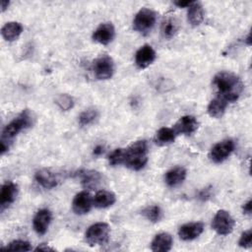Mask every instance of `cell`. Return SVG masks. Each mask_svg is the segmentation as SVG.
Instances as JSON below:
<instances>
[{"label":"cell","mask_w":252,"mask_h":252,"mask_svg":"<svg viewBox=\"0 0 252 252\" xmlns=\"http://www.w3.org/2000/svg\"><path fill=\"white\" fill-rule=\"evenodd\" d=\"M213 84L217 89L218 96L223 98L228 103L236 101L243 90V85L238 76L231 72H219L213 79Z\"/></svg>","instance_id":"1"},{"label":"cell","mask_w":252,"mask_h":252,"mask_svg":"<svg viewBox=\"0 0 252 252\" xmlns=\"http://www.w3.org/2000/svg\"><path fill=\"white\" fill-rule=\"evenodd\" d=\"M234 142L231 139H225L217 143L210 152V158L215 163H220L225 160L234 151Z\"/></svg>","instance_id":"8"},{"label":"cell","mask_w":252,"mask_h":252,"mask_svg":"<svg viewBox=\"0 0 252 252\" xmlns=\"http://www.w3.org/2000/svg\"><path fill=\"white\" fill-rule=\"evenodd\" d=\"M34 250H35V251H54L53 248L49 247V246H48L47 244H45V243H41V244L38 245Z\"/></svg>","instance_id":"35"},{"label":"cell","mask_w":252,"mask_h":252,"mask_svg":"<svg viewBox=\"0 0 252 252\" xmlns=\"http://www.w3.org/2000/svg\"><path fill=\"white\" fill-rule=\"evenodd\" d=\"M93 200H94V207H96L98 209H104V208L112 206L116 201V197H115L114 193H112L110 191L99 190L95 193Z\"/></svg>","instance_id":"21"},{"label":"cell","mask_w":252,"mask_h":252,"mask_svg":"<svg viewBox=\"0 0 252 252\" xmlns=\"http://www.w3.org/2000/svg\"><path fill=\"white\" fill-rule=\"evenodd\" d=\"M199 123L197 119L193 115H184L180 117V119L176 122L174 125V132L176 135L178 134H183L186 136L192 135L197 129H198Z\"/></svg>","instance_id":"14"},{"label":"cell","mask_w":252,"mask_h":252,"mask_svg":"<svg viewBox=\"0 0 252 252\" xmlns=\"http://www.w3.org/2000/svg\"><path fill=\"white\" fill-rule=\"evenodd\" d=\"M103 153V147L98 145L94 149V156H100Z\"/></svg>","instance_id":"36"},{"label":"cell","mask_w":252,"mask_h":252,"mask_svg":"<svg viewBox=\"0 0 252 252\" xmlns=\"http://www.w3.org/2000/svg\"><path fill=\"white\" fill-rule=\"evenodd\" d=\"M187 20L193 27L199 26L204 20V10L199 2L194 1L191 6L188 7Z\"/></svg>","instance_id":"23"},{"label":"cell","mask_w":252,"mask_h":252,"mask_svg":"<svg viewBox=\"0 0 252 252\" xmlns=\"http://www.w3.org/2000/svg\"><path fill=\"white\" fill-rule=\"evenodd\" d=\"M124 163L128 168L138 171L148 162V144L145 140L136 141L124 149Z\"/></svg>","instance_id":"3"},{"label":"cell","mask_w":252,"mask_h":252,"mask_svg":"<svg viewBox=\"0 0 252 252\" xmlns=\"http://www.w3.org/2000/svg\"><path fill=\"white\" fill-rule=\"evenodd\" d=\"M18 195V185L12 181H8L1 187L0 192V210L3 212L11 204L14 203Z\"/></svg>","instance_id":"13"},{"label":"cell","mask_w":252,"mask_h":252,"mask_svg":"<svg viewBox=\"0 0 252 252\" xmlns=\"http://www.w3.org/2000/svg\"><path fill=\"white\" fill-rule=\"evenodd\" d=\"M115 36V29L111 23L100 24L93 33V39L100 44L110 43Z\"/></svg>","instance_id":"11"},{"label":"cell","mask_w":252,"mask_h":252,"mask_svg":"<svg viewBox=\"0 0 252 252\" xmlns=\"http://www.w3.org/2000/svg\"><path fill=\"white\" fill-rule=\"evenodd\" d=\"M93 205L94 200L91 194L87 191H81L74 197L72 209L77 215H86L91 211Z\"/></svg>","instance_id":"9"},{"label":"cell","mask_w":252,"mask_h":252,"mask_svg":"<svg viewBox=\"0 0 252 252\" xmlns=\"http://www.w3.org/2000/svg\"><path fill=\"white\" fill-rule=\"evenodd\" d=\"M9 5H10V2H9V1H7V0H2L1 3H0L1 12H4L5 10H7L8 7H9Z\"/></svg>","instance_id":"37"},{"label":"cell","mask_w":252,"mask_h":252,"mask_svg":"<svg viewBox=\"0 0 252 252\" xmlns=\"http://www.w3.org/2000/svg\"><path fill=\"white\" fill-rule=\"evenodd\" d=\"M251 241H252V230L248 229L241 233L238 245L242 248H250L251 247Z\"/></svg>","instance_id":"31"},{"label":"cell","mask_w":252,"mask_h":252,"mask_svg":"<svg viewBox=\"0 0 252 252\" xmlns=\"http://www.w3.org/2000/svg\"><path fill=\"white\" fill-rule=\"evenodd\" d=\"M77 175L81 180V184L86 189H92L97 186V184L101 180V175L98 171L91 170V169H83L80 170Z\"/></svg>","instance_id":"16"},{"label":"cell","mask_w":252,"mask_h":252,"mask_svg":"<svg viewBox=\"0 0 252 252\" xmlns=\"http://www.w3.org/2000/svg\"><path fill=\"white\" fill-rule=\"evenodd\" d=\"M110 227L106 222H96L92 224L85 233V239L91 246L103 245L109 239Z\"/></svg>","instance_id":"4"},{"label":"cell","mask_w":252,"mask_h":252,"mask_svg":"<svg viewBox=\"0 0 252 252\" xmlns=\"http://www.w3.org/2000/svg\"><path fill=\"white\" fill-rule=\"evenodd\" d=\"M55 103L58 105V107L61 110L68 111L74 106V99L71 95H69L67 94H62L56 97Z\"/></svg>","instance_id":"28"},{"label":"cell","mask_w":252,"mask_h":252,"mask_svg":"<svg viewBox=\"0 0 252 252\" xmlns=\"http://www.w3.org/2000/svg\"><path fill=\"white\" fill-rule=\"evenodd\" d=\"M204 230V224L200 221L188 222L181 225L178 229V236L184 241H190L199 237Z\"/></svg>","instance_id":"15"},{"label":"cell","mask_w":252,"mask_h":252,"mask_svg":"<svg viewBox=\"0 0 252 252\" xmlns=\"http://www.w3.org/2000/svg\"><path fill=\"white\" fill-rule=\"evenodd\" d=\"M193 2H194V1H175V2H174V5L177 6V7H179V8H185V7L188 8L189 6L192 5Z\"/></svg>","instance_id":"34"},{"label":"cell","mask_w":252,"mask_h":252,"mask_svg":"<svg viewBox=\"0 0 252 252\" xmlns=\"http://www.w3.org/2000/svg\"><path fill=\"white\" fill-rule=\"evenodd\" d=\"M211 196H212V188L207 187V188L202 189V190L199 192L198 198H199L201 201H207L208 199L211 198Z\"/></svg>","instance_id":"32"},{"label":"cell","mask_w":252,"mask_h":252,"mask_svg":"<svg viewBox=\"0 0 252 252\" xmlns=\"http://www.w3.org/2000/svg\"><path fill=\"white\" fill-rule=\"evenodd\" d=\"M176 133L172 128L162 127L158 129L155 136V142L158 146H166L174 142Z\"/></svg>","instance_id":"24"},{"label":"cell","mask_w":252,"mask_h":252,"mask_svg":"<svg viewBox=\"0 0 252 252\" xmlns=\"http://www.w3.org/2000/svg\"><path fill=\"white\" fill-rule=\"evenodd\" d=\"M92 68L97 80H107L114 73V62L110 56L102 54L94 60Z\"/></svg>","instance_id":"7"},{"label":"cell","mask_w":252,"mask_h":252,"mask_svg":"<svg viewBox=\"0 0 252 252\" xmlns=\"http://www.w3.org/2000/svg\"><path fill=\"white\" fill-rule=\"evenodd\" d=\"M235 221L231 215L225 210H220L212 220L213 229L220 235H227L232 232Z\"/></svg>","instance_id":"6"},{"label":"cell","mask_w":252,"mask_h":252,"mask_svg":"<svg viewBox=\"0 0 252 252\" xmlns=\"http://www.w3.org/2000/svg\"><path fill=\"white\" fill-rule=\"evenodd\" d=\"M156 57L157 54L154 48L149 44H145L137 50L135 54V63L138 68L145 69L153 64V62L156 60Z\"/></svg>","instance_id":"12"},{"label":"cell","mask_w":252,"mask_h":252,"mask_svg":"<svg viewBox=\"0 0 252 252\" xmlns=\"http://www.w3.org/2000/svg\"><path fill=\"white\" fill-rule=\"evenodd\" d=\"M228 102L226 100L220 96H217L210 101L207 108L208 114L213 118H220L224 114Z\"/></svg>","instance_id":"22"},{"label":"cell","mask_w":252,"mask_h":252,"mask_svg":"<svg viewBox=\"0 0 252 252\" xmlns=\"http://www.w3.org/2000/svg\"><path fill=\"white\" fill-rule=\"evenodd\" d=\"M3 249L9 250V251H31L32 250V246H31L30 242H28L26 240L18 239V240L11 241Z\"/></svg>","instance_id":"29"},{"label":"cell","mask_w":252,"mask_h":252,"mask_svg":"<svg viewBox=\"0 0 252 252\" xmlns=\"http://www.w3.org/2000/svg\"><path fill=\"white\" fill-rule=\"evenodd\" d=\"M34 179L41 187L45 189H52L58 184V179L56 175L49 169L45 168L37 170L34 174Z\"/></svg>","instance_id":"18"},{"label":"cell","mask_w":252,"mask_h":252,"mask_svg":"<svg viewBox=\"0 0 252 252\" xmlns=\"http://www.w3.org/2000/svg\"><path fill=\"white\" fill-rule=\"evenodd\" d=\"M23 32V26L18 22H8L1 29V34L6 41L16 40Z\"/></svg>","instance_id":"20"},{"label":"cell","mask_w":252,"mask_h":252,"mask_svg":"<svg viewBox=\"0 0 252 252\" xmlns=\"http://www.w3.org/2000/svg\"><path fill=\"white\" fill-rule=\"evenodd\" d=\"M171 247L172 236L167 232H160L157 234L151 243V249L155 252H167Z\"/></svg>","instance_id":"19"},{"label":"cell","mask_w":252,"mask_h":252,"mask_svg":"<svg viewBox=\"0 0 252 252\" xmlns=\"http://www.w3.org/2000/svg\"><path fill=\"white\" fill-rule=\"evenodd\" d=\"M246 42H247V44L248 45H250L251 44V40H250V33L247 35V37H246Z\"/></svg>","instance_id":"38"},{"label":"cell","mask_w":252,"mask_h":252,"mask_svg":"<svg viewBox=\"0 0 252 252\" xmlns=\"http://www.w3.org/2000/svg\"><path fill=\"white\" fill-rule=\"evenodd\" d=\"M52 220V214L48 209H40L36 212L32 220V227L38 235H43L48 229Z\"/></svg>","instance_id":"10"},{"label":"cell","mask_w":252,"mask_h":252,"mask_svg":"<svg viewBox=\"0 0 252 252\" xmlns=\"http://www.w3.org/2000/svg\"><path fill=\"white\" fill-rule=\"evenodd\" d=\"M178 31V23L173 18L165 19L161 24V33L165 38L173 37Z\"/></svg>","instance_id":"25"},{"label":"cell","mask_w":252,"mask_h":252,"mask_svg":"<svg viewBox=\"0 0 252 252\" xmlns=\"http://www.w3.org/2000/svg\"><path fill=\"white\" fill-rule=\"evenodd\" d=\"M251 210H252V202H251V200H249L248 202H246L242 206V211H243V214L250 215L251 214Z\"/></svg>","instance_id":"33"},{"label":"cell","mask_w":252,"mask_h":252,"mask_svg":"<svg viewBox=\"0 0 252 252\" xmlns=\"http://www.w3.org/2000/svg\"><path fill=\"white\" fill-rule=\"evenodd\" d=\"M125 153L124 149H116L108 156V162L110 165H118L124 163Z\"/></svg>","instance_id":"30"},{"label":"cell","mask_w":252,"mask_h":252,"mask_svg":"<svg viewBox=\"0 0 252 252\" xmlns=\"http://www.w3.org/2000/svg\"><path fill=\"white\" fill-rule=\"evenodd\" d=\"M32 125V116L29 109L23 110L16 118L8 123L1 134L0 141V153L4 155L10 148V143L13 139L23 130L30 128Z\"/></svg>","instance_id":"2"},{"label":"cell","mask_w":252,"mask_h":252,"mask_svg":"<svg viewBox=\"0 0 252 252\" xmlns=\"http://www.w3.org/2000/svg\"><path fill=\"white\" fill-rule=\"evenodd\" d=\"M142 215L151 222H158L162 218V211L159 206L152 205L146 207L142 211Z\"/></svg>","instance_id":"26"},{"label":"cell","mask_w":252,"mask_h":252,"mask_svg":"<svg viewBox=\"0 0 252 252\" xmlns=\"http://www.w3.org/2000/svg\"><path fill=\"white\" fill-rule=\"evenodd\" d=\"M98 117V111L95 108H88L79 116V123L82 126H87L94 123Z\"/></svg>","instance_id":"27"},{"label":"cell","mask_w":252,"mask_h":252,"mask_svg":"<svg viewBox=\"0 0 252 252\" xmlns=\"http://www.w3.org/2000/svg\"><path fill=\"white\" fill-rule=\"evenodd\" d=\"M157 20L155 11L149 8H142L133 20V28L141 34H148L154 28Z\"/></svg>","instance_id":"5"},{"label":"cell","mask_w":252,"mask_h":252,"mask_svg":"<svg viewBox=\"0 0 252 252\" xmlns=\"http://www.w3.org/2000/svg\"><path fill=\"white\" fill-rule=\"evenodd\" d=\"M186 178V169L182 166H175L167 170L164 174V182L168 187L180 185Z\"/></svg>","instance_id":"17"}]
</instances>
